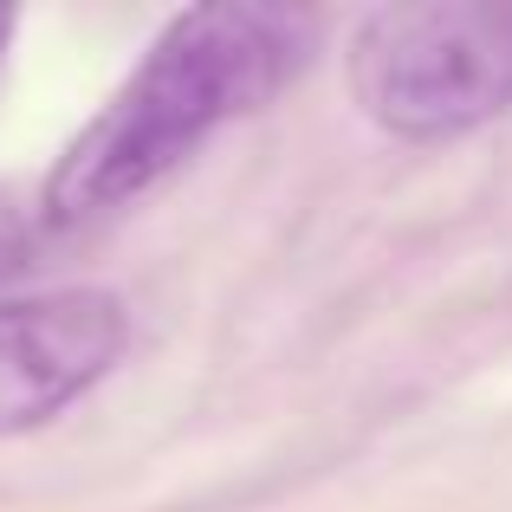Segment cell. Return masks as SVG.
I'll return each instance as SVG.
<instances>
[{"label": "cell", "instance_id": "cell-1", "mask_svg": "<svg viewBox=\"0 0 512 512\" xmlns=\"http://www.w3.org/2000/svg\"><path fill=\"white\" fill-rule=\"evenodd\" d=\"M299 26L273 7H182L163 20L130 78L65 143L39 188V227L78 234L163 188L201 143L253 117L299 65Z\"/></svg>", "mask_w": 512, "mask_h": 512}, {"label": "cell", "instance_id": "cell-2", "mask_svg": "<svg viewBox=\"0 0 512 512\" xmlns=\"http://www.w3.org/2000/svg\"><path fill=\"white\" fill-rule=\"evenodd\" d=\"M350 98L402 143H448L512 111V0L376 7L350 39Z\"/></svg>", "mask_w": 512, "mask_h": 512}, {"label": "cell", "instance_id": "cell-3", "mask_svg": "<svg viewBox=\"0 0 512 512\" xmlns=\"http://www.w3.org/2000/svg\"><path fill=\"white\" fill-rule=\"evenodd\" d=\"M130 350V312L104 286L0 299V441L33 435L98 389Z\"/></svg>", "mask_w": 512, "mask_h": 512}, {"label": "cell", "instance_id": "cell-4", "mask_svg": "<svg viewBox=\"0 0 512 512\" xmlns=\"http://www.w3.org/2000/svg\"><path fill=\"white\" fill-rule=\"evenodd\" d=\"M39 240H46V227H39V208H20L13 195H0V279L20 273V266L33 260Z\"/></svg>", "mask_w": 512, "mask_h": 512}, {"label": "cell", "instance_id": "cell-5", "mask_svg": "<svg viewBox=\"0 0 512 512\" xmlns=\"http://www.w3.org/2000/svg\"><path fill=\"white\" fill-rule=\"evenodd\" d=\"M13 26H20V13H13V7H0V52H7V39H13Z\"/></svg>", "mask_w": 512, "mask_h": 512}]
</instances>
